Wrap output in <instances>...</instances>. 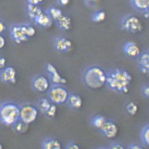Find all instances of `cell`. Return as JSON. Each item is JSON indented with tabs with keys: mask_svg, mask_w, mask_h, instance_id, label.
I'll return each instance as SVG.
<instances>
[{
	"mask_svg": "<svg viewBox=\"0 0 149 149\" xmlns=\"http://www.w3.org/2000/svg\"><path fill=\"white\" fill-rule=\"evenodd\" d=\"M132 80V75L127 70L116 69L107 73L105 86L111 90L127 94L130 91Z\"/></svg>",
	"mask_w": 149,
	"mask_h": 149,
	"instance_id": "1",
	"label": "cell"
},
{
	"mask_svg": "<svg viewBox=\"0 0 149 149\" xmlns=\"http://www.w3.org/2000/svg\"><path fill=\"white\" fill-rule=\"evenodd\" d=\"M107 73L97 65L90 66L84 72L83 80L86 86L93 90L102 88L106 85Z\"/></svg>",
	"mask_w": 149,
	"mask_h": 149,
	"instance_id": "2",
	"label": "cell"
},
{
	"mask_svg": "<svg viewBox=\"0 0 149 149\" xmlns=\"http://www.w3.org/2000/svg\"><path fill=\"white\" fill-rule=\"evenodd\" d=\"M20 107L14 102H4L0 105V122L7 126H13L19 120Z\"/></svg>",
	"mask_w": 149,
	"mask_h": 149,
	"instance_id": "3",
	"label": "cell"
},
{
	"mask_svg": "<svg viewBox=\"0 0 149 149\" xmlns=\"http://www.w3.org/2000/svg\"><path fill=\"white\" fill-rule=\"evenodd\" d=\"M69 94L68 90L63 85L53 84L48 90V99L55 105H63L66 103Z\"/></svg>",
	"mask_w": 149,
	"mask_h": 149,
	"instance_id": "4",
	"label": "cell"
},
{
	"mask_svg": "<svg viewBox=\"0 0 149 149\" xmlns=\"http://www.w3.org/2000/svg\"><path fill=\"white\" fill-rule=\"evenodd\" d=\"M39 113V109L36 105L27 103L20 107L19 120L26 124H31L37 120Z\"/></svg>",
	"mask_w": 149,
	"mask_h": 149,
	"instance_id": "5",
	"label": "cell"
},
{
	"mask_svg": "<svg viewBox=\"0 0 149 149\" xmlns=\"http://www.w3.org/2000/svg\"><path fill=\"white\" fill-rule=\"evenodd\" d=\"M121 27L123 30L131 33H139L143 29L141 20L133 14L124 17L122 20Z\"/></svg>",
	"mask_w": 149,
	"mask_h": 149,
	"instance_id": "6",
	"label": "cell"
},
{
	"mask_svg": "<svg viewBox=\"0 0 149 149\" xmlns=\"http://www.w3.org/2000/svg\"><path fill=\"white\" fill-rule=\"evenodd\" d=\"M32 86L33 90L36 92L44 93L50 88L51 86L50 80L44 75H38L33 77Z\"/></svg>",
	"mask_w": 149,
	"mask_h": 149,
	"instance_id": "7",
	"label": "cell"
},
{
	"mask_svg": "<svg viewBox=\"0 0 149 149\" xmlns=\"http://www.w3.org/2000/svg\"><path fill=\"white\" fill-rule=\"evenodd\" d=\"M10 34L13 41L17 44H22L29 40L25 34L21 23H17L11 25Z\"/></svg>",
	"mask_w": 149,
	"mask_h": 149,
	"instance_id": "8",
	"label": "cell"
},
{
	"mask_svg": "<svg viewBox=\"0 0 149 149\" xmlns=\"http://www.w3.org/2000/svg\"><path fill=\"white\" fill-rule=\"evenodd\" d=\"M17 71L13 66H5L0 70V80L4 83L14 84L17 81Z\"/></svg>",
	"mask_w": 149,
	"mask_h": 149,
	"instance_id": "9",
	"label": "cell"
},
{
	"mask_svg": "<svg viewBox=\"0 0 149 149\" xmlns=\"http://www.w3.org/2000/svg\"><path fill=\"white\" fill-rule=\"evenodd\" d=\"M99 130L102 135L109 139L115 138L119 132L118 125L112 120L106 121L104 124Z\"/></svg>",
	"mask_w": 149,
	"mask_h": 149,
	"instance_id": "10",
	"label": "cell"
},
{
	"mask_svg": "<svg viewBox=\"0 0 149 149\" xmlns=\"http://www.w3.org/2000/svg\"><path fill=\"white\" fill-rule=\"evenodd\" d=\"M47 71L48 73L50 81L53 84L64 85L67 82V80L60 74L56 68L51 63L47 64Z\"/></svg>",
	"mask_w": 149,
	"mask_h": 149,
	"instance_id": "11",
	"label": "cell"
},
{
	"mask_svg": "<svg viewBox=\"0 0 149 149\" xmlns=\"http://www.w3.org/2000/svg\"><path fill=\"white\" fill-rule=\"evenodd\" d=\"M54 47L59 52H69L72 49V42L65 37H58L54 41Z\"/></svg>",
	"mask_w": 149,
	"mask_h": 149,
	"instance_id": "12",
	"label": "cell"
},
{
	"mask_svg": "<svg viewBox=\"0 0 149 149\" xmlns=\"http://www.w3.org/2000/svg\"><path fill=\"white\" fill-rule=\"evenodd\" d=\"M33 21L36 25L42 28H50L52 24V19L46 12H42Z\"/></svg>",
	"mask_w": 149,
	"mask_h": 149,
	"instance_id": "13",
	"label": "cell"
},
{
	"mask_svg": "<svg viewBox=\"0 0 149 149\" xmlns=\"http://www.w3.org/2000/svg\"><path fill=\"white\" fill-rule=\"evenodd\" d=\"M66 103L72 110H77L82 108L83 105V100L79 94L70 93Z\"/></svg>",
	"mask_w": 149,
	"mask_h": 149,
	"instance_id": "14",
	"label": "cell"
},
{
	"mask_svg": "<svg viewBox=\"0 0 149 149\" xmlns=\"http://www.w3.org/2000/svg\"><path fill=\"white\" fill-rule=\"evenodd\" d=\"M123 51L126 55L132 58L138 57L141 53L138 45L133 42H129L124 44Z\"/></svg>",
	"mask_w": 149,
	"mask_h": 149,
	"instance_id": "15",
	"label": "cell"
},
{
	"mask_svg": "<svg viewBox=\"0 0 149 149\" xmlns=\"http://www.w3.org/2000/svg\"><path fill=\"white\" fill-rule=\"evenodd\" d=\"M55 22L56 25L63 31H69L72 27V19L66 14H62L58 19L55 20Z\"/></svg>",
	"mask_w": 149,
	"mask_h": 149,
	"instance_id": "16",
	"label": "cell"
},
{
	"mask_svg": "<svg viewBox=\"0 0 149 149\" xmlns=\"http://www.w3.org/2000/svg\"><path fill=\"white\" fill-rule=\"evenodd\" d=\"M139 63L141 72L144 74H149V53L145 51L139 56Z\"/></svg>",
	"mask_w": 149,
	"mask_h": 149,
	"instance_id": "17",
	"label": "cell"
},
{
	"mask_svg": "<svg viewBox=\"0 0 149 149\" xmlns=\"http://www.w3.org/2000/svg\"><path fill=\"white\" fill-rule=\"evenodd\" d=\"M42 148L43 149H60L62 144L58 140L53 138H47L42 142Z\"/></svg>",
	"mask_w": 149,
	"mask_h": 149,
	"instance_id": "18",
	"label": "cell"
},
{
	"mask_svg": "<svg viewBox=\"0 0 149 149\" xmlns=\"http://www.w3.org/2000/svg\"><path fill=\"white\" fill-rule=\"evenodd\" d=\"M133 8L136 10L143 13L149 9V0H131Z\"/></svg>",
	"mask_w": 149,
	"mask_h": 149,
	"instance_id": "19",
	"label": "cell"
},
{
	"mask_svg": "<svg viewBox=\"0 0 149 149\" xmlns=\"http://www.w3.org/2000/svg\"><path fill=\"white\" fill-rule=\"evenodd\" d=\"M27 9H28L29 16L31 19L33 20L43 12L41 8L39 7V6L31 4L29 3H28Z\"/></svg>",
	"mask_w": 149,
	"mask_h": 149,
	"instance_id": "20",
	"label": "cell"
},
{
	"mask_svg": "<svg viewBox=\"0 0 149 149\" xmlns=\"http://www.w3.org/2000/svg\"><path fill=\"white\" fill-rule=\"evenodd\" d=\"M46 12L52 20H54V21L58 19L63 14L60 8H58L55 6H50L46 10Z\"/></svg>",
	"mask_w": 149,
	"mask_h": 149,
	"instance_id": "21",
	"label": "cell"
},
{
	"mask_svg": "<svg viewBox=\"0 0 149 149\" xmlns=\"http://www.w3.org/2000/svg\"><path fill=\"white\" fill-rule=\"evenodd\" d=\"M106 13L104 11L99 10L95 11L91 15V19L93 22L100 23L104 22L106 19Z\"/></svg>",
	"mask_w": 149,
	"mask_h": 149,
	"instance_id": "22",
	"label": "cell"
},
{
	"mask_svg": "<svg viewBox=\"0 0 149 149\" xmlns=\"http://www.w3.org/2000/svg\"><path fill=\"white\" fill-rule=\"evenodd\" d=\"M107 120L101 115H97L93 117L91 119V124L95 128L100 129L104 124Z\"/></svg>",
	"mask_w": 149,
	"mask_h": 149,
	"instance_id": "23",
	"label": "cell"
},
{
	"mask_svg": "<svg viewBox=\"0 0 149 149\" xmlns=\"http://www.w3.org/2000/svg\"><path fill=\"white\" fill-rule=\"evenodd\" d=\"M52 103L50 100L45 97H42L38 102V109L42 113L45 114L47 111L49 109Z\"/></svg>",
	"mask_w": 149,
	"mask_h": 149,
	"instance_id": "24",
	"label": "cell"
},
{
	"mask_svg": "<svg viewBox=\"0 0 149 149\" xmlns=\"http://www.w3.org/2000/svg\"><path fill=\"white\" fill-rule=\"evenodd\" d=\"M23 30L25 32V34L28 39L32 38L36 35V30L35 27L32 24L29 23H21Z\"/></svg>",
	"mask_w": 149,
	"mask_h": 149,
	"instance_id": "25",
	"label": "cell"
},
{
	"mask_svg": "<svg viewBox=\"0 0 149 149\" xmlns=\"http://www.w3.org/2000/svg\"><path fill=\"white\" fill-rule=\"evenodd\" d=\"M141 141L144 145L148 146H149V124L148 123L144 125L142 127L140 134Z\"/></svg>",
	"mask_w": 149,
	"mask_h": 149,
	"instance_id": "26",
	"label": "cell"
},
{
	"mask_svg": "<svg viewBox=\"0 0 149 149\" xmlns=\"http://www.w3.org/2000/svg\"><path fill=\"white\" fill-rule=\"evenodd\" d=\"M29 124H26L24 122L19 120L13 125L15 132L18 133H24L28 129Z\"/></svg>",
	"mask_w": 149,
	"mask_h": 149,
	"instance_id": "27",
	"label": "cell"
},
{
	"mask_svg": "<svg viewBox=\"0 0 149 149\" xmlns=\"http://www.w3.org/2000/svg\"><path fill=\"white\" fill-rule=\"evenodd\" d=\"M125 108L127 113L131 116H135L138 111V106L134 102H129Z\"/></svg>",
	"mask_w": 149,
	"mask_h": 149,
	"instance_id": "28",
	"label": "cell"
},
{
	"mask_svg": "<svg viewBox=\"0 0 149 149\" xmlns=\"http://www.w3.org/2000/svg\"><path fill=\"white\" fill-rule=\"evenodd\" d=\"M57 110H58V108L56 107V105L52 103L50 108L47 111V112L45 113V115L49 118H53L55 117L56 114Z\"/></svg>",
	"mask_w": 149,
	"mask_h": 149,
	"instance_id": "29",
	"label": "cell"
},
{
	"mask_svg": "<svg viewBox=\"0 0 149 149\" xmlns=\"http://www.w3.org/2000/svg\"><path fill=\"white\" fill-rule=\"evenodd\" d=\"M141 93L143 97L146 99H149V84H145L141 88Z\"/></svg>",
	"mask_w": 149,
	"mask_h": 149,
	"instance_id": "30",
	"label": "cell"
},
{
	"mask_svg": "<svg viewBox=\"0 0 149 149\" xmlns=\"http://www.w3.org/2000/svg\"><path fill=\"white\" fill-rule=\"evenodd\" d=\"M108 148L111 149H124L126 148V147L121 143L113 142L109 145Z\"/></svg>",
	"mask_w": 149,
	"mask_h": 149,
	"instance_id": "31",
	"label": "cell"
},
{
	"mask_svg": "<svg viewBox=\"0 0 149 149\" xmlns=\"http://www.w3.org/2000/svg\"><path fill=\"white\" fill-rule=\"evenodd\" d=\"M81 146L79 144L77 143L74 141H70L66 144L65 148L66 149H80Z\"/></svg>",
	"mask_w": 149,
	"mask_h": 149,
	"instance_id": "32",
	"label": "cell"
},
{
	"mask_svg": "<svg viewBox=\"0 0 149 149\" xmlns=\"http://www.w3.org/2000/svg\"><path fill=\"white\" fill-rule=\"evenodd\" d=\"M127 148L129 149H143L146 148V147L138 143H133L130 144Z\"/></svg>",
	"mask_w": 149,
	"mask_h": 149,
	"instance_id": "33",
	"label": "cell"
},
{
	"mask_svg": "<svg viewBox=\"0 0 149 149\" xmlns=\"http://www.w3.org/2000/svg\"><path fill=\"white\" fill-rule=\"evenodd\" d=\"M6 24L4 21L0 18V35H2V34L4 33L6 30Z\"/></svg>",
	"mask_w": 149,
	"mask_h": 149,
	"instance_id": "34",
	"label": "cell"
},
{
	"mask_svg": "<svg viewBox=\"0 0 149 149\" xmlns=\"http://www.w3.org/2000/svg\"><path fill=\"white\" fill-rule=\"evenodd\" d=\"M29 4L39 6L44 2V0H27Z\"/></svg>",
	"mask_w": 149,
	"mask_h": 149,
	"instance_id": "35",
	"label": "cell"
},
{
	"mask_svg": "<svg viewBox=\"0 0 149 149\" xmlns=\"http://www.w3.org/2000/svg\"><path fill=\"white\" fill-rule=\"evenodd\" d=\"M70 0H57V2L58 5L61 6H64L68 5L70 3Z\"/></svg>",
	"mask_w": 149,
	"mask_h": 149,
	"instance_id": "36",
	"label": "cell"
},
{
	"mask_svg": "<svg viewBox=\"0 0 149 149\" xmlns=\"http://www.w3.org/2000/svg\"><path fill=\"white\" fill-rule=\"evenodd\" d=\"M6 58L2 56H0V69H2L6 66Z\"/></svg>",
	"mask_w": 149,
	"mask_h": 149,
	"instance_id": "37",
	"label": "cell"
},
{
	"mask_svg": "<svg viewBox=\"0 0 149 149\" xmlns=\"http://www.w3.org/2000/svg\"><path fill=\"white\" fill-rule=\"evenodd\" d=\"M6 39L2 35H0V50L2 49L6 45Z\"/></svg>",
	"mask_w": 149,
	"mask_h": 149,
	"instance_id": "38",
	"label": "cell"
},
{
	"mask_svg": "<svg viewBox=\"0 0 149 149\" xmlns=\"http://www.w3.org/2000/svg\"><path fill=\"white\" fill-rule=\"evenodd\" d=\"M84 1L86 4L89 6H94V4L98 1V0H84Z\"/></svg>",
	"mask_w": 149,
	"mask_h": 149,
	"instance_id": "39",
	"label": "cell"
},
{
	"mask_svg": "<svg viewBox=\"0 0 149 149\" xmlns=\"http://www.w3.org/2000/svg\"><path fill=\"white\" fill-rule=\"evenodd\" d=\"M149 10L148 11H145L143 13H142L143 14L144 17H145L146 19H148L149 17Z\"/></svg>",
	"mask_w": 149,
	"mask_h": 149,
	"instance_id": "40",
	"label": "cell"
},
{
	"mask_svg": "<svg viewBox=\"0 0 149 149\" xmlns=\"http://www.w3.org/2000/svg\"><path fill=\"white\" fill-rule=\"evenodd\" d=\"M3 148V146H2V144L1 143H0V149H2Z\"/></svg>",
	"mask_w": 149,
	"mask_h": 149,
	"instance_id": "41",
	"label": "cell"
}]
</instances>
